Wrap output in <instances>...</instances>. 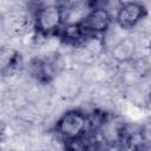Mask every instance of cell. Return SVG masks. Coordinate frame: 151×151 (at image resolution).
I'll return each instance as SVG.
<instances>
[{"label": "cell", "instance_id": "cell-1", "mask_svg": "<svg viewBox=\"0 0 151 151\" xmlns=\"http://www.w3.org/2000/svg\"><path fill=\"white\" fill-rule=\"evenodd\" d=\"M92 129L91 118L81 110H68L63 113L54 126L58 137L68 143H76L84 139Z\"/></svg>", "mask_w": 151, "mask_h": 151}, {"label": "cell", "instance_id": "cell-2", "mask_svg": "<svg viewBox=\"0 0 151 151\" xmlns=\"http://www.w3.org/2000/svg\"><path fill=\"white\" fill-rule=\"evenodd\" d=\"M33 21L35 32L47 38L59 33L65 24V14L58 4H47L37 8Z\"/></svg>", "mask_w": 151, "mask_h": 151}, {"label": "cell", "instance_id": "cell-3", "mask_svg": "<svg viewBox=\"0 0 151 151\" xmlns=\"http://www.w3.org/2000/svg\"><path fill=\"white\" fill-rule=\"evenodd\" d=\"M79 22L88 37L104 35L112 24V15L107 8L96 7L91 8Z\"/></svg>", "mask_w": 151, "mask_h": 151}, {"label": "cell", "instance_id": "cell-4", "mask_svg": "<svg viewBox=\"0 0 151 151\" xmlns=\"http://www.w3.org/2000/svg\"><path fill=\"white\" fill-rule=\"evenodd\" d=\"M147 14L146 7L139 1L124 2L117 11L116 22L122 29H131L139 25Z\"/></svg>", "mask_w": 151, "mask_h": 151}, {"label": "cell", "instance_id": "cell-5", "mask_svg": "<svg viewBox=\"0 0 151 151\" xmlns=\"http://www.w3.org/2000/svg\"><path fill=\"white\" fill-rule=\"evenodd\" d=\"M137 51V42L132 37L120 38L111 48V57L118 64L130 63Z\"/></svg>", "mask_w": 151, "mask_h": 151}, {"label": "cell", "instance_id": "cell-6", "mask_svg": "<svg viewBox=\"0 0 151 151\" xmlns=\"http://www.w3.org/2000/svg\"><path fill=\"white\" fill-rule=\"evenodd\" d=\"M2 73H12L17 70L18 65H20V55L15 50L2 51Z\"/></svg>", "mask_w": 151, "mask_h": 151}, {"label": "cell", "instance_id": "cell-7", "mask_svg": "<svg viewBox=\"0 0 151 151\" xmlns=\"http://www.w3.org/2000/svg\"><path fill=\"white\" fill-rule=\"evenodd\" d=\"M145 107H146V111L147 113L151 116V92L147 94L146 97V100H145Z\"/></svg>", "mask_w": 151, "mask_h": 151}]
</instances>
